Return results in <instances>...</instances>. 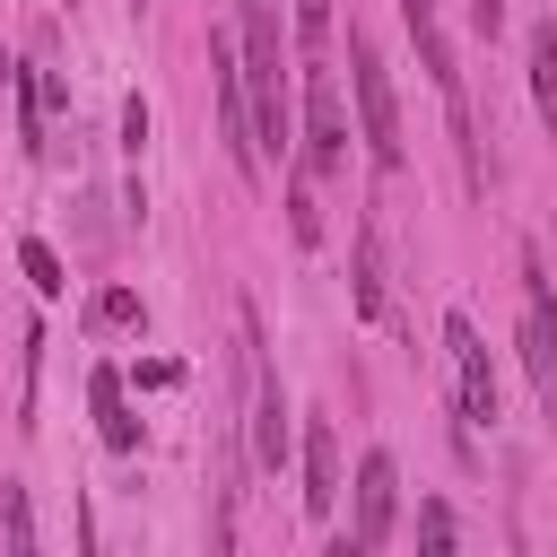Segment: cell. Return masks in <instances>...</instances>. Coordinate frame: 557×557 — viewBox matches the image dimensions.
<instances>
[{"mask_svg":"<svg viewBox=\"0 0 557 557\" xmlns=\"http://www.w3.org/2000/svg\"><path fill=\"white\" fill-rule=\"evenodd\" d=\"M392 505H400V461L374 444V453L357 461V513H348L339 557H348V548H357V557H366V548H383V540H392Z\"/></svg>","mask_w":557,"mask_h":557,"instance_id":"8","label":"cell"},{"mask_svg":"<svg viewBox=\"0 0 557 557\" xmlns=\"http://www.w3.org/2000/svg\"><path fill=\"white\" fill-rule=\"evenodd\" d=\"M122 148H131V157L148 148V96H122Z\"/></svg>","mask_w":557,"mask_h":557,"instance_id":"21","label":"cell"},{"mask_svg":"<svg viewBox=\"0 0 557 557\" xmlns=\"http://www.w3.org/2000/svg\"><path fill=\"white\" fill-rule=\"evenodd\" d=\"M418 540H426V548H453V505L426 496V505H418Z\"/></svg>","mask_w":557,"mask_h":557,"instance_id":"20","label":"cell"},{"mask_svg":"<svg viewBox=\"0 0 557 557\" xmlns=\"http://www.w3.org/2000/svg\"><path fill=\"white\" fill-rule=\"evenodd\" d=\"M348 165V104H339V78L322 61H305V174H339Z\"/></svg>","mask_w":557,"mask_h":557,"instance_id":"6","label":"cell"},{"mask_svg":"<svg viewBox=\"0 0 557 557\" xmlns=\"http://www.w3.org/2000/svg\"><path fill=\"white\" fill-rule=\"evenodd\" d=\"M322 44H331V0H296V52L322 61Z\"/></svg>","mask_w":557,"mask_h":557,"instance_id":"15","label":"cell"},{"mask_svg":"<svg viewBox=\"0 0 557 557\" xmlns=\"http://www.w3.org/2000/svg\"><path fill=\"white\" fill-rule=\"evenodd\" d=\"M522 366H531V392L557 409V296L540 252H522Z\"/></svg>","mask_w":557,"mask_h":557,"instance_id":"7","label":"cell"},{"mask_svg":"<svg viewBox=\"0 0 557 557\" xmlns=\"http://www.w3.org/2000/svg\"><path fill=\"white\" fill-rule=\"evenodd\" d=\"M287 226H296V244H313V235H322V218H313V174L287 191Z\"/></svg>","mask_w":557,"mask_h":557,"instance_id":"18","label":"cell"},{"mask_svg":"<svg viewBox=\"0 0 557 557\" xmlns=\"http://www.w3.org/2000/svg\"><path fill=\"white\" fill-rule=\"evenodd\" d=\"M296 461H305V513L322 522V513L339 505V435H331V418H305Z\"/></svg>","mask_w":557,"mask_h":557,"instance_id":"10","label":"cell"},{"mask_svg":"<svg viewBox=\"0 0 557 557\" xmlns=\"http://www.w3.org/2000/svg\"><path fill=\"white\" fill-rule=\"evenodd\" d=\"M17 270H26L35 296H70V270H61V252H52L44 235H17Z\"/></svg>","mask_w":557,"mask_h":557,"instance_id":"13","label":"cell"},{"mask_svg":"<svg viewBox=\"0 0 557 557\" xmlns=\"http://www.w3.org/2000/svg\"><path fill=\"white\" fill-rule=\"evenodd\" d=\"M400 26H409V44H418V70H426V78H435V96H444V122H453V148H461V183H470V191H487V157H479L470 87H461V61H453V35H444L435 0H400Z\"/></svg>","mask_w":557,"mask_h":557,"instance_id":"2","label":"cell"},{"mask_svg":"<svg viewBox=\"0 0 557 557\" xmlns=\"http://www.w3.org/2000/svg\"><path fill=\"white\" fill-rule=\"evenodd\" d=\"M235 331H244V383H252V461L261 470H287L296 453V426H287V392H278V366H270V339H261V313L235 305Z\"/></svg>","mask_w":557,"mask_h":557,"instance_id":"4","label":"cell"},{"mask_svg":"<svg viewBox=\"0 0 557 557\" xmlns=\"http://www.w3.org/2000/svg\"><path fill=\"white\" fill-rule=\"evenodd\" d=\"M531 96H540V113H548V131H557V17L531 26Z\"/></svg>","mask_w":557,"mask_h":557,"instance_id":"14","label":"cell"},{"mask_svg":"<svg viewBox=\"0 0 557 557\" xmlns=\"http://www.w3.org/2000/svg\"><path fill=\"white\" fill-rule=\"evenodd\" d=\"M244 26V96H252V139L261 157L287 148V44H278V0H235Z\"/></svg>","mask_w":557,"mask_h":557,"instance_id":"1","label":"cell"},{"mask_svg":"<svg viewBox=\"0 0 557 557\" xmlns=\"http://www.w3.org/2000/svg\"><path fill=\"white\" fill-rule=\"evenodd\" d=\"M131 383H139V392H174V383H183V366H174V357H139V366H131Z\"/></svg>","mask_w":557,"mask_h":557,"instance_id":"19","label":"cell"},{"mask_svg":"<svg viewBox=\"0 0 557 557\" xmlns=\"http://www.w3.org/2000/svg\"><path fill=\"white\" fill-rule=\"evenodd\" d=\"M392 305H383V235L374 226H357V322H383Z\"/></svg>","mask_w":557,"mask_h":557,"instance_id":"12","label":"cell"},{"mask_svg":"<svg viewBox=\"0 0 557 557\" xmlns=\"http://www.w3.org/2000/svg\"><path fill=\"white\" fill-rule=\"evenodd\" d=\"M444 348H453V374H461V418L470 426H496V366H487V339L470 313H444Z\"/></svg>","mask_w":557,"mask_h":557,"instance_id":"9","label":"cell"},{"mask_svg":"<svg viewBox=\"0 0 557 557\" xmlns=\"http://www.w3.org/2000/svg\"><path fill=\"white\" fill-rule=\"evenodd\" d=\"M209 78H218V122H226V157L252 183L261 174V139H252V96H244V44L226 26H209Z\"/></svg>","mask_w":557,"mask_h":557,"instance_id":"5","label":"cell"},{"mask_svg":"<svg viewBox=\"0 0 557 557\" xmlns=\"http://www.w3.org/2000/svg\"><path fill=\"white\" fill-rule=\"evenodd\" d=\"M131 374L122 366H96L87 374V400H96V435L113 444V453H139V418H131V392H122Z\"/></svg>","mask_w":557,"mask_h":557,"instance_id":"11","label":"cell"},{"mask_svg":"<svg viewBox=\"0 0 557 557\" xmlns=\"http://www.w3.org/2000/svg\"><path fill=\"white\" fill-rule=\"evenodd\" d=\"M0 522H9V548H35V513H26V487H0Z\"/></svg>","mask_w":557,"mask_h":557,"instance_id":"17","label":"cell"},{"mask_svg":"<svg viewBox=\"0 0 557 557\" xmlns=\"http://www.w3.org/2000/svg\"><path fill=\"white\" fill-rule=\"evenodd\" d=\"M348 96H357V139H366V157H374V165H400V157H409V139H400V96H392V70H383V52H374L366 26H348Z\"/></svg>","mask_w":557,"mask_h":557,"instance_id":"3","label":"cell"},{"mask_svg":"<svg viewBox=\"0 0 557 557\" xmlns=\"http://www.w3.org/2000/svg\"><path fill=\"white\" fill-rule=\"evenodd\" d=\"M96 322L104 331H139V296L131 287H96Z\"/></svg>","mask_w":557,"mask_h":557,"instance_id":"16","label":"cell"},{"mask_svg":"<svg viewBox=\"0 0 557 557\" xmlns=\"http://www.w3.org/2000/svg\"><path fill=\"white\" fill-rule=\"evenodd\" d=\"M470 17H479V35H505V0H470Z\"/></svg>","mask_w":557,"mask_h":557,"instance_id":"22","label":"cell"}]
</instances>
